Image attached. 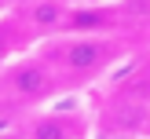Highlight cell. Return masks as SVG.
<instances>
[{
  "instance_id": "6da1fadb",
  "label": "cell",
  "mask_w": 150,
  "mask_h": 139,
  "mask_svg": "<svg viewBox=\"0 0 150 139\" xmlns=\"http://www.w3.org/2000/svg\"><path fill=\"white\" fill-rule=\"evenodd\" d=\"M40 51L55 66L62 88H77V84L103 77L125 55V37L121 33H95V37H66L62 33V37L44 40Z\"/></svg>"
},
{
  "instance_id": "7a4b0ae2",
  "label": "cell",
  "mask_w": 150,
  "mask_h": 139,
  "mask_svg": "<svg viewBox=\"0 0 150 139\" xmlns=\"http://www.w3.org/2000/svg\"><path fill=\"white\" fill-rule=\"evenodd\" d=\"M62 92H66L62 80H59L55 66L44 59L40 48L37 51H22L11 62L0 66V95H4L7 110H26V114H33L44 102L59 99Z\"/></svg>"
},
{
  "instance_id": "3957f363",
  "label": "cell",
  "mask_w": 150,
  "mask_h": 139,
  "mask_svg": "<svg viewBox=\"0 0 150 139\" xmlns=\"http://www.w3.org/2000/svg\"><path fill=\"white\" fill-rule=\"evenodd\" d=\"M92 117L84 110H33L22 121L26 139H84Z\"/></svg>"
},
{
  "instance_id": "277c9868",
  "label": "cell",
  "mask_w": 150,
  "mask_h": 139,
  "mask_svg": "<svg viewBox=\"0 0 150 139\" xmlns=\"http://www.w3.org/2000/svg\"><path fill=\"white\" fill-rule=\"evenodd\" d=\"M125 26H146L150 29V0H121L117 4Z\"/></svg>"
},
{
  "instance_id": "5b68a950",
  "label": "cell",
  "mask_w": 150,
  "mask_h": 139,
  "mask_svg": "<svg viewBox=\"0 0 150 139\" xmlns=\"http://www.w3.org/2000/svg\"><path fill=\"white\" fill-rule=\"evenodd\" d=\"M0 139H26V132H22V124L18 128H0Z\"/></svg>"
},
{
  "instance_id": "8992f818",
  "label": "cell",
  "mask_w": 150,
  "mask_h": 139,
  "mask_svg": "<svg viewBox=\"0 0 150 139\" xmlns=\"http://www.w3.org/2000/svg\"><path fill=\"white\" fill-rule=\"evenodd\" d=\"M143 139H150V110H146V124H143Z\"/></svg>"
},
{
  "instance_id": "52a82bcc",
  "label": "cell",
  "mask_w": 150,
  "mask_h": 139,
  "mask_svg": "<svg viewBox=\"0 0 150 139\" xmlns=\"http://www.w3.org/2000/svg\"><path fill=\"white\" fill-rule=\"evenodd\" d=\"M7 114V102H4V95H0V117H4Z\"/></svg>"
},
{
  "instance_id": "ba28073f",
  "label": "cell",
  "mask_w": 150,
  "mask_h": 139,
  "mask_svg": "<svg viewBox=\"0 0 150 139\" xmlns=\"http://www.w3.org/2000/svg\"><path fill=\"white\" fill-rule=\"evenodd\" d=\"M143 40H146V44H150V29H146V33H143Z\"/></svg>"
},
{
  "instance_id": "9c48e42d",
  "label": "cell",
  "mask_w": 150,
  "mask_h": 139,
  "mask_svg": "<svg viewBox=\"0 0 150 139\" xmlns=\"http://www.w3.org/2000/svg\"><path fill=\"white\" fill-rule=\"evenodd\" d=\"M15 4H18V7H22V4H29V0H15Z\"/></svg>"
},
{
  "instance_id": "30bf717a",
  "label": "cell",
  "mask_w": 150,
  "mask_h": 139,
  "mask_svg": "<svg viewBox=\"0 0 150 139\" xmlns=\"http://www.w3.org/2000/svg\"><path fill=\"white\" fill-rule=\"evenodd\" d=\"M66 4H73V0H66Z\"/></svg>"
}]
</instances>
